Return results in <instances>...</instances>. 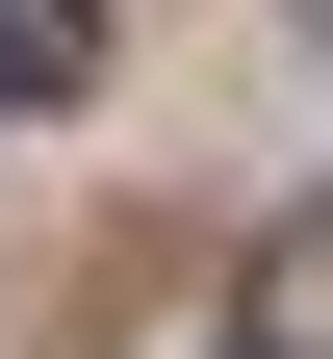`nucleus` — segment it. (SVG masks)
Segmentation results:
<instances>
[{"label": "nucleus", "mask_w": 333, "mask_h": 359, "mask_svg": "<svg viewBox=\"0 0 333 359\" xmlns=\"http://www.w3.org/2000/svg\"><path fill=\"white\" fill-rule=\"evenodd\" d=\"M103 77V0H0V103H77Z\"/></svg>", "instance_id": "f257e3e1"}, {"label": "nucleus", "mask_w": 333, "mask_h": 359, "mask_svg": "<svg viewBox=\"0 0 333 359\" xmlns=\"http://www.w3.org/2000/svg\"><path fill=\"white\" fill-rule=\"evenodd\" d=\"M231 359H282V334H231Z\"/></svg>", "instance_id": "f03ea898"}]
</instances>
